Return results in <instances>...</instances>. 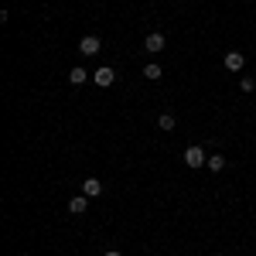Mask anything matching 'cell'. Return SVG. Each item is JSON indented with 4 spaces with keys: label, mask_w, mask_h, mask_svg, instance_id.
<instances>
[{
    "label": "cell",
    "mask_w": 256,
    "mask_h": 256,
    "mask_svg": "<svg viewBox=\"0 0 256 256\" xmlns=\"http://www.w3.org/2000/svg\"><path fill=\"white\" fill-rule=\"evenodd\" d=\"M92 82H96L99 89H106V86H113V82H116V72H113L110 65H99L96 72H92Z\"/></svg>",
    "instance_id": "obj_1"
},
{
    "label": "cell",
    "mask_w": 256,
    "mask_h": 256,
    "mask_svg": "<svg viewBox=\"0 0 256 256\" xmlns=\"http://www.w3.org/2000/svg\"><path fill=\"white\" fill-rule=\"evenodd\" d=\"M82 195L99 198L102 195V181H99V178H86V181H82Z\"/></svg>",
    "instance_id": "obj_6"
},
{
    "label": "cell",
    "mask_w": 256,
    "mask_h": 256,
    "mask_svg": "<svg viewBox=\"0 0 256 256\" xmlns=\"http://www.w3.org/2000/svg\"><path fill=\"white\" fill-rule=\"evenodd\" d=\"M242 65H246V55L242 52H226V68L229 72H242Z\"/></svg>",
    "instance_id": "obj_5"
},
{
    "label": "cell",
    "mask_w": 256,
    "mask_h": 256,
    "mask_svg": "<svg viewBox=\"0 0 256 256\" xmlns=\"http://www.w3.org/2000/svg\"><path fill=\"white\" fill-rule=\"evenodd\" d=\"M86 208H89V195H72L68 198V212H72V216H82Z\"/></svg>",
    "instance_id": "obj_7"
},
{
    "label": "cell",
    "mask_w": 256,
    "mask_h": 256,
    "mask_svg": "<svg viewBox=\"0 0 256 256\" xmlns=\"http://www.w3.org/2000/svg\"><path fill=\"white\" fill-rule=\"evenodd\" d=\"M174 113H160L158 116V130H164V134H171V130H174Z\"/></svg>",
    "instance_id": "obj_8"
},
{
    "label": "cell",
    "mask_w": 256,
    "mask_h": 256,
    "mask_svg": "<svg viewBox=\"0 0 256 256\" xmlns=\"http://www.w3.org/2000/svg\"><path fill=\"white\" fill-rule=\"evenodd\" d=\"M102 256H123V253H116V250H106V253H102Z\"/></svg>",
    "instance_id": "obj_13"
},
{
    "label": "cell",
    "mask_w": 256,
    "mask_h": 256,
    "mask_svg": "<svg viewBox=\"0 0 256 256\" xmlns=\"http://www.w3.org/2000/svg\"><path fill=\"white\" fill-rule=\"evenodd\" d=\"M205 150H202V147H188V150H184V164H188V168H202V164H205Z\"/></svg>",
    "instance_id": "obj_3"
},
{
    "label": "cell",
    "mask_w": 256,
    "mask_h": 256,
    "mask_svg": "<svg viewBox=\"0 0 256 256\" xmlns=\"http://www.w3.org/2000/svg\"><path fill=\"white\" fill-rule=\"evenodd\" d=\"M164 72H160V65L158 62H150V65H144V79H150V82H158Z\"/></svg>",
    "instance_id": "obj_10"
},
{
    "label": "cell",
    "mask_w": 256,
    "mask_h": 256,
    "mask_svg": "<svg viewBox=\"0 0 256 256\" xmlns=\"http://www.w3.org/2000/svg\"><path fill=\"white\" fill-rule=\"evenodd\" d=\"M164 44H168V38H164L160 31H150V34L144 38V52H150V55H158V52H164Z\"/></svg>",
    "instance_id": "obj_2"
},
{
    "label": "cell",
    "mask_w": 256,
    "mask_h": 256,
    "mask_svg": "<svg viewBox=\"0 0 256 256\" xmlns=\"http://www.w3.org/2000/svg\"><path fill=\"white\" fill-rule=\"evenodd\" d=\"M205 168H208V171H222V168H226V158H222V154H212V158L205 160Z\"/></svg>",
    "instance_id": "obj_11"
},
{
    "label": "cell",
    "mask_w": 256,
    "mask_h": 256,
    "mask_svg": "<svg viewBox=\"0 0 256 256\" xmlns=\"http://www.w3.org/2000/svg\"><path fill=\"white\" fill-rule=\"evenodd\" d=\"M86 79H92V76H89V72H86L82 65H76V68L68 72V82H72V86H82V82H86Z\"/></svg>",
    "instance_id": "obj_9"
},
{
    "label": "cell",
    "mask_w": 256,
    "mask_h": 256,
    "mask_svg": "<svg viewBox=\"0 0 256 256\" xmlns=\"http://www.w3.org/2000/svg\"><path fill=\"white\" fill-rule=\"evenodd\" d=\"M239 89H242V92H253V89H256V82L250 79V76H242V79H239Z\"/></svg>",
    "instance_id": "obj_12"
},
{
    "label": "cell",
    "mask_w": 256,
    "mask_h": 256,
    "mask_svg": "<svg viewBox=\"0 0 256 256\" xmlns=\"http://www.w3.org/2000/svg\"><path fill=\"white\" fill-rule=\"evenodd\" d=\"M99 48H102V41H99L96 34H86V38L79 41V52H82V55H96Z\"/></svg>",
    "instance_id": "obj_4"
}]
</instances>
